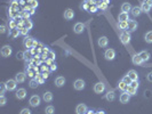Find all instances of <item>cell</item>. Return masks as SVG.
Segmentation results:
<instances>
[{"label":"cell","mask_w":152,"mask_h":114,"mask_svg":"<svg viewBox=\"0 0 152 114\" xmlns=\"http://www.w3.org/2000/svg\"><path fill=\"white\" fill-rule=\"evenodd\" d=\"M20 15H21L24 19H30V17H31V14H30L29 11H26V10H21V11H20Z\"/></svg>","instance_id":"obj_34"},{"label":"cell","mask_w":152,"mask_h":114,"mask_svg":"<svg viewBox=\"0 0 152 114\" xmlns=\"http://www.w3.org/2000/svg\"><path fill=\"white\" fill-rule=\"evenodd\" d=\"M41 73H42V75H44L45 79H47L49 77V72H41Z\"/></svg>","instance_id":"obj_54"},{"label":"cell","mask_w":152,"mask_h":114,"mask_svg":"<svg viewBox=\"0 0 152 114\" xmlns=\"http://www.w3.org/2000/svg\"><path fill=\"white\" fill-rule=\"evenodd\" d=\"M34 79H37V81L40 83V85H42V83H45V81H46V79L44 78V75H42V73H38L37 74V77L34 78Z\"/></svg>","instance_id":"obj_35"},{"label":"cell","mask_w":152,"mask_h":114,"mask_svg":"<svg viewBox=\"0 0 152 114\" xmlns=\"http://www.w3.org/2000/svg\"><path fill=\"white\" fill-rule=\"evenodd\" d=\"M0 32H1V33H5V32H6V24H2V25H1Z\"/></svg>","instance_id":"obj_52"},{"label":"cell","mask_w":152,"mask_h":114,"mask_svg":"<svg viewBox=\"0 0 152 114\" xmlns=\"http://www.w3.org/2000/svg\"><path fill=\"white\" fill-rule=\"evenodd\" d=\"M32 58H33V56H32V54H31L30 49H28L26 51H24V59H25L26 62H28V61L30 62V61H31Z\"/></svg>","instance_id":"obj_32"},{"label":"cell","mask_w":152,"mask_h":114,"mask_svg":"<svg viewBox=\"0 0 152 114\" xmlns=\"http://www.w3.org/2000/svg\"><path fill=\"white\" fill-rule=\"evenodd\" d=\"M119 99H120V103L126 104V103H128V102H129V99H130V95H129L127 91H122V94L120 95Z\"/></svg>","instance_id":"obj_15"},{"label":"cell","mask_w":152,"mask_h":114,"mask_svg":"<svg viewBox=\"0 0 152 114\" xmlns=\"http://www.w3.org/2000/svg\"><path fill=\"white\" fill-rule=\"evenodd\" d=\"M29 103H30V105H31L32 107H37V106L40 105V103H41V98H40L38 95H32V96L30 97Z\"/></svg>","instance_id":"obj_4"},{"label":"cell","mask_w":152,"mask_h":114,"mask_svg":"<svg viewBox=\"0 0 152 114\" xmlns=\"http://www.w3.org/2000/svg\"><path fill=\"white\" fill-rule=\"evenodd\" d=\"M65 85V78L64 77H57L56 79H55V86L56 87H59V88H61V87H63Z\"/></svg>","instance_id":"obj_19"},{"label":"cell","mask_w":152,"mask_h":114,"mask_svg":"<svg viewBox=\"0 0 152 114\" xmlns=\"http://www.w3.org/2000/svg\"><path fill=\"white\" fill-rule=\"evenodd\" d=\"M97 7H98V9H101V10H106V8H108V3L104 2L103 0H101V1L97 2Z\"/></svg>","instance_id":"obj_30"},{"label":"cell","mask_w":152,"mask_h":114,"mask_svg":"<svg viewBox=\"0 0 152 114\" xmlns=\"http://www.w3.org/2000/svg\"><path fill=\"white\" fill-rule=\"evenodd\" d=\"M98 114H104V113H103V111H101V112H100Z\"/></svg>","instance_id":"obj_58"},{"label":"cell","mask_w":152,"mask_h":114,"mask_svg":"<svg viewBox=\"0 0 152 114\" xmlns=\"http://www.w3.org/2000/svg\"><path fill=\"white\" fill-rule=\"evenodd\" d=\"M141 8H142V11H143V13H149V11H150V10H151V6H150V5H148V3H147V2H143V1H142V5H141Z\"/></svg>","instance_id":"obj_28"},{"label":"cell","mask_w":152,"mask_h":114,"mask_svg":"<svg viewBox=\"0 0 152 114\" xmlns=\"http://www.w3.org/2000/svg\"><path fill=\"white\" fill-rule=\"evenodd\" d=\"M130 11H132V15H133L134 17H137V16H140V15L143 13L141 6H135V7H133Z\"/></svg>","instance_id":"obj_18"},{"label":"cell","mask_w":152,"mask_h":114,"mask_svg":"<svg viewBox=\"0 0 152 114\" xmlns=\"http://www.w3.org/2000/svg\"><path fill=\"white\" fill-rule=\"evenodd\" d=\"M1 56L2 57H9L10 55H11V53H13V49H11V47L10 46H8V45H6V46H3L2 48H1Z\"/></svg>","instance_id":"obj_6"},{"label":"cell","mask_w":152,"mask_h":114,"mask_svg":"<svg viewBox=\"0 0 152 114\" xmlns=\"http://www.w3.org/2000/svg\"><path fill=\"white\" fill-rule=\"evenodd\" d=\"M21 34V32H20V30L16 27V29H13V30H9V33H8V37H10V38H13V39H15V38H17L18 35Z\"/></svg>","instance_id":"obj_23"},{"label":"cell","mask_w":152,"mask_h":114,"mask_svg":"<svg viewBox=\"0 0 152 114\" xmlns=\"http://www.w3.org/2000/svg\"><path fill=\"white\" fill-rule=\"evenodd\" d=\"M100 1H101V0H100Z\"/></svg>","instance_id":"obj_59"},{"label":"cell","mask_w":152,"mask_h":114,"mask_svg":"<svg viewBox=\"0 0 152 114\" xmlns=\"http://www.w3.org/2000/svg\"><path fill=\"white\" fill-rule=\"evenodd\" d=\"M39 85H40V83L37 81V79H31V81H30V83H29V86H30L31 89H36Z\"/></svg>","instance_id":"obj_33"},{"label":"cell","mask_w":152,"mask_h":114,"mask_svg":"<svg viewBox=\"0 0 152 114\" xmlns=\"http://www.w3.org/2000/svg\"><path fill=\"white\" fill-rule=\"evenodd\" d=\"M16 58L17 59H24V51H18L17 54H16Z\"/></svg>","instance_id":"obj_46"},{"label":"cell","mask_w":152,"mask_h":114,"mask_svg":"<svg viewBox=\"0 0 152 114\" xmlns=\"http://www.w3.org/2000/svg\"><path fill=\"white\" fill-rule=\"evenodd\" d=\"M143 2H147L148 5H150L152 7V0H143Z\"/></svg>","instance_id":"obj_57"},{"label":"cell","mask_w":152,"mask_h":114,"mask_svg":"<svg viewBox=\"0 0 152 114\" xmlns=\"http://www.w3.org/2000/svg\"><path fill=\"white\" fill-rule=\"evenodd\" d=\"M8 26H9V30L16 29V27H17V23H16V21H15V19H10V21H9Z\"/></svg>","instance_id":"obj_40"},{"label":"cell","mask_w":152,"mask_h":114,"mask_svg":"<svg viewBox=\"0 0 152 114\" xmlns=\"http://www.w3.org/2000/svg\"><path fill=\"white\" fill-rule=\"evenodd\" d=\"M118 21H126V22H128L129 21V15H128V13H120L119 14V16H118Z\"/></svg>","instance_id":"obj_27"},{"label":"cell","mask_w":152,"mask_h":114,"mask_svg":"<svg viewBox=\"0 0 152 114\" xmlns=\"http://www.w3.org/2000/svg\"><path fill=\"white\" fill-rule=\"evenodd\" d=\"M127 87H128V86H127L122 80L118 83V89H120L121 91H126V90H127Z\"/></svg>","instance_id":"obj_37"},{"label":"cell","mask_w":152,"mask_h":114,"mask_svg":"<svg viewBox=\"0 0 152 114\" xmlns=\"http://www.w3.org/2000/svg\"><path fill=\"white\" fill-rule=\"evenodd\" d=\"M97 45H98L101 48H105V47H108V45H109V39H108L106 37H100V39H98V41H97Z\"/></svg>","instance_id":"obj_14"},{"label":"cell","mask_w":152,"mask_h":114,"mask_svg":"<svg viewBox=\"0 0 152 114\" xmlns=\"http://www.w3.org/2000/svg\"><path fill=\"white\" fill-rule=\"evenodd\" d=\"M118 27H119L120 30H126V29H128V22H126V21H119V22H118Z\"/></svg>","instance_id":"obj_29"},{"label":"cell","mask_w":152,"mask_h":114,"mask_svg":"<svg viewBox=\"0 0 152 114\" xmlns=\"http://www.w3.org/2000/svg\"><path fill=\"white\" fill-rule=\"evenodd\" d=\"M28 3H29L32 8H37V7H38V5H39V3H38V0H29V2H28Z\"/></svg>","instance_id":"obj_43"},{"label":"cell","mask_w":152,"mask_h":114,"mask_svg":"<svg viewBox=\"0 0 152 114\" xmlns=\"http://www.w3.org/2000/svg\"><path fill=\"white\" fill-rule=\"evenodd\" d=\"M87 112H88V110H87V106H86L85 104H79V105H77V107H76L77 114H86Z\"/></svg>","instance_id":"obj_17"},{"label":"cell","mask_w":152,"mask_h":114,"mask_svg":"<svg viewBox=\"0 0 152 114\" xmlns=\"http://www.w3.org/2000/svg\"><path fill=\"white\" fill-rule=\"evenodd\" d=\"M139 55L142 57V59L144 61V63H147V62L150 59V57H151V56H150V53H149V51H147V50H142Z\"/></svg>","instance_id":"obj_24"},{"label":"cell","mask_w":152,"mask_h":114,"mask_svg":"<svg viewBox=\"0 0 152 114\" xmlns=\"http://www.w3.org/2000/svg\"><path fill=\"white\" fill-rule=\"evenodd\" d=\"M98 9V7H97V5H94V6H91L90 7V9H89V13H96V10Z\"/></svg>","instance_id":"obj_49"},{"label":"cell","mask_w":152,"mask_h":114,"mask_svg":"<svg viewBox=\"0 0 152 114\" xmlns=\"http://www.w3.org/2000/svg\"><path fill=\"white\" fill-rule=\"evenodd\" d=\"M105 90V85L103 82H97L95 86H94V91L96 94H103Z\"/></svg>","instance_id":"obj_12"},{"label":"cell","mask_w":152,"mask_h":114,"mask_svg":"<svg viewBox=\"0 0 152 114\" xmlns=\"http://www.w3.org/2000/svg\"><path fill=\"white\" fill-rule=\"evenodd\" d=\"M5 83H6V87H7V90H8V91H13V90L16 89L17 81H16L15 79H9V80H7Z\"/></svg>","instance_id":"obj_5"},{"label":"cell","mask_w":152,"mask_h":114,"mask_svg":"<svg viewBox=\"0 0 152 114\" xmlns=\"http://www.w3.org/2000/svg\"><path fill=\"white\" fill-rule=\"evenodd\" d=\"M126 91H127L130 96H134V95H136V94H137V89H136V88H134V87H132V86H128Z\"/></svg>","instance_id":"obj_31"},{"label":"cell","mask_w":152,"mask_h":114,"mask_svg":"<svg viewBox=\"0 0 152 114\" xmlns=\"http://www.w3.org/2000/svg\"><path fill=\"white\" fill-rule=\"evenodd\" d=\"M55 57H56V55H55V53L53 51V50H49L48 53H47V58H49V59H55Z\"/></svg>","instance_id":"obj_42"},{"label":"cell","mask_w":152,"mask_h":114,"mask_svg":"<svg viewBox=\"0 0 152 114\" xmlns=\"http://www.w3.org/2000/svg\"><path fill=\"white\" fill-rule=\"evenodd\" d=\"M136 29H137V22L129 19L128 21V31L129 32H134V31H136Z\"/></svg>","instance_id":"obj_20"},{"label":"cell","mask_w":152,"mask_h":114,"mask_svg":"<svg viewBox=\"0 0 152 114\" xmlns=\"http://www.w3.org/2000/svg\"><path fill=\"white\" fill-rule=\"evenodd\" d=\"M147 79H148V81H150V82H152V72H151V73H149V74H148Z\"/></svg>","instance_id":"obj_55"},{"label":"cell","mask_w":152,"mask_h":114,"mask_svg":"<svg viewBox=\"0 0 152 114\" xmlns=\"http://www.w3.org/2000/svg\"><path fill=\"white\" fill-rule=\"evenodd\" d=\"M114 98H116L114 91H113V90H109L108 94L105 95V99H106L108 102H112V101H114Z\"/></svg>","instance_id":"obj_26"},{"label":"cell","mask_w":152,"mask_h":114,"mask_svg":"<svg viewBox=\"0 0 152 114\" xmlns=\"http://www.w3.org/2000/svg\"><path fill=\"white\" fill-rule=\"evenodd\" d=\"M20 32H21V34L22 35H24V37H28V32H29V30L24 26V27H22L21 30H20Z\"/></svg>","instance_id":"obj_45"},{"label":"cell","mask_w":152,"mask_h":114,"mask_svg":"<svg viewBox=\"0 0 152 114\" xmlns=\"http://www.w3.org/2000/svg\"><path fill=\"white\" fill-rule=\"evenodd\" d=\"M130 32L129 31H122L121 34H120V41L122 45H128L130 42Z\"/></svg>","instance_id":"obj_2"},{"label":"cell","mask_w":152,"mask_h":114,"mask_svg":"<svg viewBox=\"0 0 152 114\" xmlns=\"http://www.w3.org/2000/svg\"><path fill=\"white\" fill-rule=\"evenodd\" d=\"M24 26L30 31V30L33 27V23H32L30 19H24Z\"/></svg>","instance_id":"obj_38"},{"label":"cell","mask_w":152,"mask_h":114,"mask_svg":"<svg viewBox=\"0 0 152 114\" xmlns=\"http://www.w3.org/2000/svg\"><path fill=\"white\" fill-rule=\"evenodd\" d=\"M104 58H105L106 61H113V59L116 58V50L112 49V48L106 49L105 53H104Z\"/></svg>","instance_id":"obj_3"},{"label":"cell","mask_w":152,"mask_h":114,"mask_svg":"<svg viewBox=\"0 0 152 114\" xmlns=\"http://www.w3.org/2000/svg\"><path fill=\"white\" fill-rule=\"evenodd\" d=\"M20 114H31V111H30L28 107H24V109H22V110H21Z\"/></svg>","instance_id":"obj_48"},{"label":"cell","mask_w":152,"mask_h":114,"mask_svg":"<svg viewBox=\"0 0 152 114\" xmlns=\"http://www.w3.org/2000/svg\"><path fill=\"white\" fill-rule=\"evenodd\" d=\"M56 69H57V65H56V63H54V64L50 66V71H56Z\"/></svg>","instance_id":"obj_53"},{"label":"cell","mask_w":152,"mask_h":114,"mask_svg":"<svg viewBox=\"0 0 152 114\" xmlns=\"http://www.w3.org/2000/svg\"><path fill=\"white\" fill-rule=\"evenodd\" d=\"M33 38H31V37H25L24 39H23V46L25 47V48H28V49H31L32 47H33Z\"/></svg>","instance_id":"obj_9"},{"label":"cell","mask_w":152,"mask_h":114,"mask_svg":"<svg viewBox=\"0 0 152 114\" xmlns=\"http://www.w3.org/2000/svg\"><path fill=\"white\" fill-rule=\"evenodd\" d=\"M132 62H133L134 65H142V64L144 63V61L142 59V57H141L139 54H136V55H134V56L132 57Z\"/></svg>","instance_id":"obj_16"},{"label":"cell","mask_w":152,"mask_h":114,"mask_svg":"<svg viewBox=\"0 0 152 114\" xmlns=\"http://www.w3.org/2000/svg\"><path fill=\"white\" fill-rule=\"evenodd\" d=\"M144 39H145V41H147L148 43H152V31H149V32L145 33Z\"/></svg>","instance_id":"obj_36"},{"label":"cell","mask_w":152,"mask_h":114,"mask_svg":"<svg viewBox=\"0 0 152 114\" xmlns=\"http://www.w3.org/2000/svg\"><path fill=\"white\" fill-rule=\"evenodd\" d=\"M20 0H14L11 1V3L9 5V8H8V16L14 19L17 15H20Z\"/></svg>","instance_id":"obj_1"},{"label":"cell","mask_w":152,"mask_h":114,"mask_svg":"<svg viewBox=\"0 0 152 114\" xmlns=\"http://www.w3.org/2000/svg\"><path fill=\"white\" fill-rule=\"evenodd\" d=\"M132 5L129 3V2H124L122 5H121V11L122 13H128V11H130L132 10Z\"/></svg>","instance_id":"obj_25"},{"label":"cell","mask_w":152,"mask_h":114,"mask_svg":"<svg viewBox=\"0 0 152 114\" xmlns=\"http://www.w3.org/2000/svg\"><path fill=\"white\" fill-rule=\"evenodd\" d=\"M42 99H44L46 103H50V102L53 101V94H52L50 91H46V93H44V95H42Z\"/></svg>","instance_id":"obj_22"},{"label":"cell","mask_w":152,"mask_h":114,"mask_svg":"<svg viewBox=\"0 0 152 114\" xmlns=\"http://www.w3.org/2000/svg\"><path fill=\"white\" fill-rule=\"evenodd\" d=\"M45 63H46V65H48V66H52V65H53L55 62H54L53 59H49V58H47V59L45 61Z\"/></svg>","instance_id":"obj_50"},{"label":"cell","mask_w":152,"mask_h":114,"mask_svg":"<svg viewBox=\"0 0 152 114\" xmlns=\"http://www.w3.org/2000/svg\"><path fill=\"white\" fill-rule=\"evenodd\" d=\"M122 81H124V82H125L127 86H129V85L132 83V79H130L128 75H125V77L122 78Z\"/></svg>","instance_id":"obj_44"},{"label":"cell","mask_w":152,"mask_h":114,"mask_svg":"<svg viewBox=\"0 0 152 114\" xmlns=\"http://www.w3.org/2000/svg\"><path fill=\"white\" fill-rule=\"evenodd\" d=\"M127 75L132 79V81H139V74H137V72H136L135 70H130V71L127 73Z\"/></svg>","instance_id":"obj_21"},{"label":"cell","mask_w":152,"mask_h":114,"mask_svg":"<svg viewBox=\"0 0 152 114\" xmlns=\"http://www.w3.org/2000/svg\"><path fill=\"white\" fill-rule=\"evenodd\" d=\"M29 2V0H20V3L21 5H26Z\"/></svg>","instance_id":"obj_56"},{"label":"cell","mask_w":152,"mask_h":114,"mask_svg":"<svg viewBox=\"0 0 152 114\" xmlns=\"http://www.w3.org/2000/svg\"><path fill=\"white\" fill-rule=\"evenodd\" d=\"M83 30H85V24L81 23V22L76 23L75 26H73V32H75L76 34H81V33L83 32Z\"/></svg>","instance_id":"obj_8"},{"label":"cell","mask_w":152,"mask_h":114,"mask_svg":"<svg viewBox=\"0 0 152 114\" xmlns=\"http://www.w3.org/2000/svg\"><path fill=\"white\" fill-rule=\"evenodd\" d=\"M7 103V99L5 96H0V106H5Z\"/></svg>","instance_id":"obj_47"},{"label":"cell","mask_w":152,"mask_h":114,"mask_svg":"<svg viewBox=\"0 0 152 114\" xmlns=\"http://www.w3.org/2000/svg\"><path fill=\"white\" fill-rule=\"evenodd\" d=\"M129 86H132V87H134V88H139V81H132V83L129 85Z\"/></svg>","instance_id":"obj_51"},{"label":"cell","mask_w":152,"mask_h":114,"mask_svg":"<svg viewBox=\"0 0 152 114\" xmlns=\"http://www.w3.org/2000/svg\"><path fill=\"white\" fill-rule=\"evenodd\" d=\"M45 113L46 114H54L55 113V109H54V106L48 105V106L45 109Z\"/></svg>","instance_id":"obj_39"},{"label":"cell","mask_w":152,"mask_h":114,"mask_svg":"<svg viewBox=\"0 0 152 114\" xmlns=\"http://www.w3.org/2000/svg\"><path fill=\"white\" fill-rule=\"evenodd\" d=\"M26 73L25 72H18L16 75H15V80L17 81V83H23L25 80H26Z\"/></svg>","instance_id":"obj_13"},{"label":"cell","mask_w":152,"mask_h":114,"mask_svg":"<svg viewBox=\"0 0 152 114\" xmlns=\"http://www.w3.org/2000/svg\"><path fill=\"white\" fill-rule=\"evenodd\" d=\"M15 97H16L17 99H20V101L24 99V98L26 97V90H25L24 88H18V89L16 90V94H15Z\"/></svg>","instance_id":"obj_10"},{"label":"cell","mask_w":152,"mask_h":114,"mask_svg":"<svg viewBox=\"0 0 152 114\" xmlns=\"http://www.w3.org/2000/svg\"><path fill=\"white\" fill-rule=\"evenodd\" d=\"M85 86H86V82L82 80V79H77L73 83V88L76 90H82L85 89Z\"/></svg>","instance_id":"obj_7"},{"label":"cell","mask_w":152,"mask_h":114,"mask_svg":"<svg viewBox=\"0 0 152 114\" xmlns=\"http://www.w3.org/2000/svg\"><path fill=\"white\" fill-rule=\"evenodd\" d=\"M0 88H1V91H0L1 96H5V91L7 90V87H6V83H5V82H1V83H0Z\"/></svg>","instance_id":"obj_41"},{"label":"cell","mask_w":152,"mask_h":114,"mask_svg":"<svg viewBox=\"0 0 152 114\" xmlns=\"http://www.w3.org/2000/svg\"><path fill=\"white\" fill-rule=\"evenodd\" d=\"M63 16H64V18H65L67 21H71V19L75 18V11H73L71 8H68V9L64 10Z\"/></svg>","instance_id":"obj_11"}]
</instances>
